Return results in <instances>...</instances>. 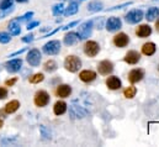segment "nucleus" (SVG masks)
I'll use <instances>...</instances> for the list:
<instances>
[{"label":"nucleus","instance_id":"f257e3e1","mask_svg":"<svg viewBox=\"0 0 159 147\" xmlns=\"http://www.w3.org/2000/svg\"><path fill=\"white\" fill-rule=\"evenodd\" d=\"M64 68L70 73H77L81 68V59L74 55H69L64 59Z\"/></svg>","mask_w":159,"mask_h":147},{"label":"nucleus","instance_id":"f03ea898","mask_svg":"<svg viewBox=\"0 0 159 147\" xmlns=\"http://www.w3.org/2000/svg\"><path fill=\"white\" fill-rule=\"evenodd\" d=\"M144 17V12L141 9H133L131 11H128L125 16V20L127 24L129 25H136L139 21H142V19Z\"/></svg>","mask_w":159,"mask_h":147},{"label":"nucleus","instance_id":"7ed1b4c3","mask_svg":"<svg viewBox=\"0 0 159 147\" xmlns=\"http://www.w3.org/2000/svg\"><path fill=\"white\" fill-rule=\"evenodd\" d=\"M51 98H49V94L46 92V90H37L35 97H34V103L36 107L39 108H44L48 105Z\"/></svg>","mask_w":159,"mask_h":147},{"label":"nucleus","instance_id":"20e7f679","mask_svg":"<svg viewBox=\"0 0 159 147\" xmlns=\"http://www.w3.org/2000/svg\"><path fill=\"white\" fill-rule=\"evenodd\" d=\"M88 114H89V110L81 105H78L75 102L69 108V115L72 119H84L85 116H88Z\"/></svg>","mask_w":159,"mask_h":147},{"label":"nucleus","instance_id":"39448f33","mask_svg":"<svg viewBox=\"0 0 159 147\" xmlns=\"http://www.w3.org/2000/svg\"><path fill=\"white\" fill-rule=\"evenodd\" d=\"M42 51L48 55V56H54V55H58L61 52V42L58 40H52L49 42H47L43 47H42Z\"/></svg>","mask_w":159,"mask_h":147},{"label":"nucleus","instance_id":"423d86ee","mask_svg":"<svg viewBox=\"0 0 159 147\" xmlns=\"http://www.w3.org/2000/svg\"><path fill=\"white\" fill-rule=\"evenodd\" d=\"M100 52V45L96 42V41H93V40H89L85 42L84 45V53L88 56V57H96Z\"/></svg>","mask_w":159,"mask_h":147},{"label":"nucleus","instance_id":"0eeeda50","mask_svg":"<svg viewBox=\"0 0 159 147\" xmlns=\"http://www.w3.org/2000/svg\"><path fill=\"white\" fill-rule=\"evenodd\" d=\"M93 29H94L93 20H88V21L83 22V24L79 26V30H78V34H79L80 40H88L89 37L91 36Z\"/></svg>","mask_w":159,"mask_h":147},{"label":"nucleus","instance_id":"6e6552de","mask_svg":"<svg viewBox=\"0 0 159 147\" xmlns=\"http://www.w3.org/2000/svg\"><path fill=\"white\" fill-rule=\"evenodd\" d=\"M42 59V55L37 48H32L31 51H29L27 56H26V61L31 67H39Z\"/></svg>","mask_w":159,"mask_h":147},{"label":"nucleus","instance_id":"1a4fd4ad","mask_svg":"<svg viewBox=\"0 0 159 147\" xmlns=\"http://www.w3.org/2000/svg\"><path fill=\"white\" fill-rule=\"evenodd\" d=\"M121 27H122V21L117 16L109 17L106 20V22H105V29L109 32H116V31H119Z\"/></svg>","mask_w":159,"mask_h":147},{"label":"nucleus","instance_id":"9d476101","mask_svg":"<svg viewBox=\"0 0 159 147\" xmlns=\"http://www.w3.org/2000/svg\"><path fill=\"white\" fill-rule=\"evenodd\" d=\"M98 71L101 75H109L114 72V63L109 59H104L98 64Z\"/></svg>","mask_w":159,"mask_h":147},{"label":"nucleus","instance_id":"9b49d317","mask_svg":"<svg viewBox=\"0 0 159 147\" xmlns=\"http://www.w3.org/2000/svg\"><path fill=\"white\" fill-rule=\"evenodd\" d=\"M22 67V59L21 58H15V59H10L9 62L5 63V69L9 73H16L21 69Z\"/></svg>","mask_w":159,"mask_h":147},{"label":"nucleus","instance_id":"f8f14e48","mask_svg":"<svg viewBox=\"0 0 159 147\" xmlns=\"http://www.w3.org/2000/svg\"><path fill=\"white\" fill-rule=\"evenodd\" d=\"M123 61H125L127 64H137V63L141 61V53H139L138 51L131 50V51H128V52L125 55Z\"/></svg>","mask_w":159,"mask_h":147},{"label":"nucleus","instance_id":"ddd939ff","mask_svg":"<svg viewBox=\"0 0 159 147\" xmlns=\"http://www.w3.org/2000/svg\"><path fill=\"white\" fill-rule=\"evenodd\" d=\"M143 77H144V71L142 68H134L128 73L127 78H128V82L131 84H136V83L141 82L143 79Z\"/></svg>","mask_w":159,"mask_h":147},{"label":"nucleus","instance_id":"4468645a","mask_svg":"<svg viewBox=\"0 0 159 147\" xmlns=\"http://www.w3.org/2000/svg\"><path fill=\"white\" fill-rule=\"evenodd\" d=\"M112 42H114V45H115L116 47L123 48V47H126V46L129 43V37H128V35H126L125 32H119L117 35L114 36Z\"/></svg>","mask_w":159,"mask_h":147},{"label":"nucleus","instance_id":"2eb2a0df","mask_svg":"<svg viewBox=\"0 0 159 147\" xmlns=\"http://www.w3.org/2000/svg\"><path fill=\"white\" fill-rule=\"evenodd\" d=\"M105 84H106V87H107L110 90H119V89H121V87H122L121 79H120L119 77H116V75H110V77L106 79Z\"/></svg>","mask_w":159,"mask_h":147},{"label":"nucleus","instance_id":"dca6fc26","mask_svg":"<svg viewBox=\"0 0 159 147\" xmlns=\"http://www.w3.org/2000/svg\"><path fill=\"white\" fill-rule=\"evenodd\" d=\"M79 79L83 83L89 84L96 79V72H94L91 69H84L79 73Z\"/></svg>","mask_w":159,"mask_h":147},{"label":"nucleus","instance_id":"f3484780","mask_svg":"<svg viewBox=\"0 0 159 147\" xmlns=\"http://www.w3.org/2000/svg\"><path fill=\"white\" fill-rule=\"evenodd\" d=\"M56 94L59 98H68L72 94V87L69 84H61L56 88Z\"/></svg>","mask_w":159,"mask_h":147},{"label":"nucleus","instance_id":"a211bd4d","mask_svg":"<svg viewBox=\"0 0 159 147\" xmlns=\"http://www.w3.org/2000/svg\"><path fill=\"white\" fill-rule=\"evenodd\" d=\"M136 35L141 38H146V37L152 35V27L148 24H142L136 29Z\"/></svg>","mask_w":159,"mask_h":147},{"label":"nucleus","instance_id":"6ab92c4d","mask_svg":"<svg viewBox=\"0 0 159 147\" xmlns=\"http://www.w3.org/2000/svg\"><path fill=\"white\" fill-rule=\"evenodd\" d=\"M78 41H80L79 34H78V32H74V31H70V32L66 34V35H64V38H63V42H64V45H67V46H73V45H75Z\"/></svg>","mask_w":159,"mask_h":147},{"label":"nucleus","instance_id":"aec40b11","mask_svg":"<svg viewBox=\"0 0 159 147\" xmlns=\"http://www.w3.org/2000/svg\"><path fill=\"white\" fill-rule=\"evenodd\" d=\"M67 109H68L67 103L63 102V100H58V102H56V104H54V107H53V112H54V115L59 116V115L66 114Z\"/></svg>","mask_w":159,"mask_h":147},{"label":"nucleus","instance_id":"412c9836","mask_svg":"<svg viewBox=\"0 0 159 147\" xmlns=\"http://www.w3.org/2000/svg\"><path fill=\"white\" fill-rule=\"evenodd\" d=\"M157 51V46L154 42H146L143 46H142V53L144 56H153Z\"/></svg>","mask_w":159,"mask_h":147},{"label":"nucleus","instance_id":"4be33fe9","mask_svg":"<svg viewBox=\"0 0 159 147\" xmlns=\"http://www.w3.org/2000/svg\"><path fill=\"white\" fill-rule=\"evenodd\" d=\"M79 10V2L77 0H72L68 5V7L64 10V15L66 16H72V15H75Z\"/></svg>","mask_w":159,"mask_h":147},{"label":"nucleus","instance_id":"5701e85b","mask_svg":"<svg viewBox=\"0 0 159 147\" xmlns=\"http://www.w3.org/2000/svg\"><path fill=\"white\" fill-rule=\"evenodd\" d=\"M19 108H20V102L15 99V100H10V102L5 105L4 111H5L6 114H14V112H16V111L19 110Z\"/></svg>","mask_w":159,"mask_h":147},{"label":"nucleus","instance_id":"b1692460","mask_svg":"<svg viewBox=\"0 0 159 147\" xmlns=\"http://www.w3.org/2000/svg\"><path fill=\"white\" fill-rule=\"evenodd\" d=\"M9 31H10V35H12V36L20 35L21 27H20V22H19L16 19H14V20L9 24Z\"/></svg>","mask_w":159,"mask_h":147},{"label":"nucleus","instance_id":"393cba45","mask_svg":"<svg viewBox=\"0 0 159 147\" xmlns=\"http://www.w3.org/2000/svg\"><path fill=\"white\" fill-rule=\"evenodd\" d=\"M157 17H159V9L156 7V6L149 7V9L147 10V12H146V19H147V21H149V22L156 21Z\"/></svg>","mask_w":159,"mask_h":147},{"label":"nucleus","instance_id":"a878e982","mask_svg":"<svg viewBox=\"0 0 159 147\" xmlns=\"http://www.w3.org/2000/svg\"><path fill=\"white\" fill-rule=\"evenodd\" d=\"M102 9H104V4L99 0H94V1L89 2V5H88V11L89 12H99Z\"/></svg>","mask_w":159,"mask_h":147},{"label":"nucleus","instance_id":"bb28decb","mask_svg":"<svg viewBox=\"0 0 159 147\" xmlns=\"http://www.w3.org/2000/svg\"><path fill=\"white\" fill-rule=\"evenodd\" d=\"M57 68H58V64H57V62L53 61V59H48V61L43 64V69H44L46 72H48V73H53V72H56Z\"/></svg>","mask_w":159,"mask_h":147},{"label":"nucleus","instance_id":"cd10ccee","mask_svg":"<svg viewBox=\"0 0 159 147\" xmlns=\"http://www.w3.org/2000/svg\"><path fill=\"white\" fill-rule=\"evenodd\" d=\"M136 94H137V88L133 87V85H129V87H127V88L123 90V97L127 98V99H132V98H134Z\"/></svg>","mask_w":159,"mask_h":147},{"label":"nucleus","instance_id":"c85d7f7f","mask_svg":"<svg viewBox=\"0 0 159 147\" xmlns=\"http://www.w3.org/2000/svg\"><path fill=\"white\" fill-rule=\"evenodd\" d=\"M52 14H53L54 16H59V15L64 14V4L59 2V4L53 5V7H52Z\"/></svg>","mask_w":159,"mask_h":147},{"label":"nucleus","instance_id":"c756f323","mask_svg":"<svg viewBox=\"0 0 159 147\" xmlns=\"http://www.w3.org/2000/svg\"><path fill=\"white\" fill-rule=\"evenodd\" d=\"M43 79H44V75L43 73H35L34 75H31L30 77V83H32V84H39L41 82H43Z\"/></svg>","mask_w":159,"mask_h":147},{"label":"nucleus","instance_id":"7c9ffc66","mask_svg":"<svg viewBox=\"0 0 159 147\" xmlns=\"http://www.w3.org/2000/svg\"><path fill=\"white\" fill-rule=\"evenodd\" d=\"M40 131H41V135L44 140H51L52 136H51V131L44 126V125H41L40 126Z\"/></svg>","mask_w":159,"mask_h":147},{"label":"nucleus","instance_id":"2f4dec72","mask_svg":"<svg viewBox=\"0 0 159 147\" xmlns=\"http://www.w3.org/2000/svg\"><path fill=\"white\" fill-rule=\"evenodd\" d=\"M11 41V36L7 32H0V43H9Z\"/></svg>","mask_w":159,"mask_h":147},{"label":"nucleus","instance_id":"473e14b6","mask_svg":"<svg viewBox=\"0 0 159 147\" xmlns=\"http://www.w3.org/2000/svg\"><path fill=\"white\" fill-rule=\"evenodd\" d=\"M93 24H94V27L101 30L104 27V19L102 17H99V19H94L93 20Z\"/></svg>","mask_w":159,"mask_h":147},{"label":"nucleus","instance_id":"72a5a7b5","mask_svg":"<svg viewBox=\"0 0 159 147\" xmlns=\"http://www.w3.org/2000/svg\"><path fill=\"white\" fill-rule=\"evenodd\" d=\"M12 2L14 0H2L0 2V10H5V9H9L12 6Z\"/></svg>","mask_w":159,"mask_h":147},{"label":"nucleus","instance_id":"f704fd0d","mask_svg":"<svg viewBox=\"0 0 159 147\" xmlns=\"http://www.w3.org/2000/svg\"><path fill=\"white\" fill-rule=\"evenodd\" d=\"M34 16V12L32 11H30V12H26L24 16H21V17H17L16 20L19 21V22H22V21H29V20H31V17Z\"/></svg>","mask_w":159,"mask_h":147},{"label":"nucleus","instance_id":"c9c22d12","mask_svg":"<svg viewBox=\"0 0 159 147\" xmlns=\"http://www.w3.org/2000/svg\"><path fill=\"white\" fill-rule=\"evenodd\" d=\"M129 5H132V1H128V2H125V4H121V5H116V6L111 7V9H107L106 11H114V10H119V9H123V7L129 6Z\"/></svg>","mask_w":159,"mask_h":147},{"label":"nucleus","instance_id":"e433bc0d","mask_svg":"<svg viewBox=\"0 0 159 147\" xmlns=\"http://www.w3.org/2000/svg\"><path fill=\"white\" fill-rule=\"evenodd\" d=\"M7 89L6 88H4V87H0V100H2V99H5L6 97H7Z\"/></svg>","mask_w":159,"mask_h":147},{"label":"nucleus","instance_id":"4c0bfd02","mask_svg":"<svg viewBox=\"0 0 159 147\" xmlns=\"http://www.w3.org/2000/svg\"><path fill=\"white\" fill-rule=\"evenodd\" d=\"M34 35H32V34H30V35H26V36L25 37H22V38H21V41H22V42H25V43H30V42H32V41H34Z\"/></svg>","mask_w":159,"mask_h":147},{"label":"nucleus","instance_id":"58836bf2","mask_svg":"<svg viewBox=\"0 0 159 147\" xmlns=\"http://www.w3.org/2000/svg\"><path fill=\"white\" fill-rule=\"evenodd\" d=\"M12 11H14V6H11V7H9V9H5V10H4V12H1V14H0V19H4L6 15L11 14Z\"/></svg>","mask_w":159,"mask_h":147},{"label":"nucleus","instance_id":"ea45409f","mask_svg":"<svg viewBox=\"0 0 159 147\" xmlns=\"http://www.w3.org/2000/svg\"><path fill=\"white\" fill-rule=\"evenodd\" d=\"M16 82H17V78L15 77V78H11V79H7V80L5 82V85H6V87H12V85H14V84H15Z\"/></svg>","mask_w":159,"mask_h":147},{"label":"nucleus","instance_id":"a19ab883","mask_svg":"<svg viewBox=\"0 0 159 147\" xmlns=\"http://www.w3.org/2000/svg\"><path fill=\"white\" fill-rule=\"evenodd\" d=\"M79 24V21L78 20H75V21H73V22H70V24H68V25H66L64 27H62L63 30H69V29H72L73 26H75V25H78Z\"/></svg>","mask_w":159,"mask_h":147},{"label":"nucleus","instance_id":"79ce46f5","mask_svg":"<svg viewBox=\"0 0 159 147\" xmlns=\"http://www.w3.org/2000/svg\"><path fill=\"white\" fill-rule=\"evenodd\" d=\"M40 25V22L39 21H32V22H30L29 25H27V30L30 31V30H32V29H35L36 26H39Z\"/></svg>","mask_w":159,"mask_h":147},{"label":"nucleus","instance_id":"37998d69","mask_svg":"<svg viewBox=\"0 0 159 147\" xmlns=\"http://www.w3.org/2000/svg\"><path fill=\"white\" fill-rule=\"evenodd\" d=\"M26 51V48H22V50H19V51H16V52H14V53H11L10 55V57H15V56H17V55H21V53H24Z\"/></svg>","mask_w":159,"mask_h":147},{"label":"nucleus","instance_id":"c03bdc74","mask_svg":"<svg viewBox=\"0 0 159 147\" xmlns=\"http://www.w3.org/2000/svg\"><path fill=\"white\" fill-rule=\"evenodd\" d=\"M58 30H59V29H57V30H54V31H52L51 34H48V35H46V36H44V37H49V36H52V35H54V34H56V32H57Z\"/></svg>","mask_w":159,"mask_h":147},{"label":"nucleus","instance_id":"a18cd8bd","mask_svg":"<svg viewBox=\"0 0 159 147\" xmlns=\"http://www.w3.org/2000/svg\"><path fill=\"white\" fill-rule=\"evenodd\" d=\"M156 29H157V31L159 32V20L157 21V22H156Z\"/></svg>","mask_w":159,"mask_h":147},{"label":"nucleus","instance_id":"49530a36","mask_svg":"<svg viewBox=\"0 0 159 147\" xmlns=\"http://www.w3.org/2000/svg\"><path fill=\"white\" fill-rule=\"evenodd\" d=\"M2 125H4V121H2V119H0V129L2 127Z\"/></svg>","mask_w":159,"mask_h":147},{"label":"nucleus","instance_id":"de8ad7c7","mask_svg":"<svg viewBox=\"0 0 159 147\" xmlns=\"http://www.w3.org/2000/svg\"><path fill=\"white\" fill-rule=\"evenodd\" d=\"M16 1H17V2H26L27 0H16Z\"/></svg>","mask_w":159,"mask_h":147},{"label":"nucleus","instance_id":"09e8293b","mask_svg":"<svg viewBox=\"0 0 159 147\" xmlns=\"http://www.w3.org/2000/svg\"><path fill=\"white\" fill-rule=\"evenodd\" d=\"M158 71H159V66H158Z\"/></svg>","mask_w":159,"mask_h":147}]
</instances>
